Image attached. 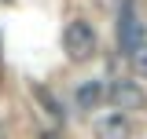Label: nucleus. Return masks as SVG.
Masks as SVG:
<instances>
[{"label": "nucleus", "instance_id": "1", "mask_svg": "<svg viewBox=\"0 0 147 139\" xmlns=\"http://www.w3.org/2000/svg\"><path fill=\"white\" fill-rule=\"evenodd\" d=\"M63 51L70 62H88L92 55L99 51V33L88 18H70L63 29Z\"/></svg>", "mask_w": 147, "mask_h": 139}, {"label": "nucleus", "instance_id": "2", "mask_svg": "<svg viewBox=\"0 0 147 139\" xmlns=\"http://www.w3.org/2000/svg\"><path fill=\"white\" fill-rule=\"evenodd\" d=\"M147 29H144V18L136 11L132 0H121V11H118V51L121 55H132L140 44L147 40Z\"/></svg>", "mask_w": 147, "mask_h": 139}, {"label": "nucleus", "instance_id": "3", "mask_svg": "<svg viewBox=\"0 0 147 139\" xmlns=\"http://www.w3.org/2000/svg\"><path fill=\"white\" fill-rule=\"evenodd\" d=\"M107 103L114 110H121V114H136V110H144L147 106V92L136 81H125V77H118V81H110L107 84Z\"/></svg>", "mask_w": 147, "mask_h": 139}, {"label": "nucleus", "instance_id": "4", "mask_svg": "<svg viewBox=\"0 0 147 139\" xmlns=\"http://www.w3.org/2000/svg\"><path fill=\"white\" fill-rule=\"evenodd\" d=\"M103 103H107V81L88 77V81H81V84L74 88V106L81 114H92V110H99Z\"/></svg>", "mask_w": 147, "mask_h": 139}, {"label": "nucleus", "instance_id": "5", "mask_svg": "<svg viewBox=\"0 0 147 139\" xmlns=\"http://www.w3.org/2000/svg\"><path fill=\"white\" fill-rule=\"evenodd\" d=\"M96 139H132V121L121 110H110V114H99L96 117Z\"/></svg>", "mask_w": 147, "mask_h": 139}, {"label": "nucleus", "instance_id": "6", "mask_svg": "<svg viewBox=\"0 0 147 139\" xmlns=\"http://www.w3.org/2000/svg\"><path fill=\"white\" fill-rule=\"evenodd\" d=\"M30 95L40 103V110H44V114H48L55 124H63V121H66V110H63V103L55 99V92H52L48 84H37V81H33V84H30Z\"/></svg>", "mask_w": 147, "mask_h": 139}, {"label": "nucleus", "instance_id": "7", "mask_svg": "<svg viewBox=\"0 0 147 139\" xmlns=\"http://www.w3.org/2000/svg\"><path fill=\"white\" fill-rule=\"evenodd\" d=\"M129 66H132V73H136V77H147V40H144L132 55H129Z\"/></svg>", "mask_w": 147, "mask_h": 139}, {"label": "nucleus", "instance_id": "8", "mask_svg": "<svg viewBox=\"0 0 147 139\" xmlns=\"http://www.w3.org/2000/svg\"><path fill=\"white\" fill-rule=\"evenodd\" d=\"M40 139H59V136H55V132H44V136H40Z\"/></svg>", "mask_w": 147, "mask_h": 139}]
</instances>
